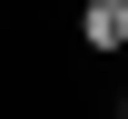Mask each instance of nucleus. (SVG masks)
<instances>
[{"label": "nucleus", "instance_id": "obj_1", "mask_svg": "<svg viewBox=\"0 0 128 119\" xmlns=\"http://www.w3.org/2000/svg\"><path fill=\"white\" fill-rule=\"evenodd\" d=\"M79 40L89 50H128V0H89L79 10Z\"/></svg>", "mask_w": 128, "mask_h": 119}, {"label": "nucleus", "instance_id": "obj_2", "mask_svg": "<svg viewBox=\"0 0 128 119\" xmlns=\"http://www.w3.org/2000/svg\"><path fill=\"white\" fill-rule=\"evenodd\" d=\"M118 119H128V99H118Z\"/></svg>", "mask_w": 128, "mask_h": 119}]
</instances>
